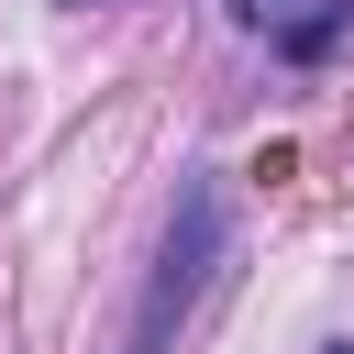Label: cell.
I'll list each match as a JSON object with an SVG mask.
<instances>
[{
    "label": "cell",
    "mask_w": 354,
    "mask_h": 354,
    "mask_svg": "<svg viewBox=\"0 0 354 354\" xmlns=\"http://www.w3.org/2000/svg\"><path fill=\"white\" fill-rule=\"evenodd\" d=\"M277 55H299V66H321L332 44H343V0H232Z\"/></svg>",
    "instance_id": "cell-1"
},
{
    "label": "cell",
    "mask_w": 354,
    "mask_h": 354,
    "mask_svg": "<svg viewBox=\"0 0 354 354\" xmlns=\"http://www.w3.org/2000/svg\"><path fill=\"white\" fill-rule=\"evenodd\" d=\"M321 354H354V343H321Z\"/></svg>",
    "instance_id": "cell-2"
},
{
    "label": "cell",
    "mask_w": 354,
    "mask_h": 354,
    "mask_svg": "<svg viewBox=\"0 0 354 354\" xmlns=\"http://www.w3.org/2000/svg\"><path fill=\"white\" fill-rule=\"evenodd\" d=\"M77 11H100V0H77Z\"/></svg>",
    "instance_id": "cell-3"
}]
</instances>
